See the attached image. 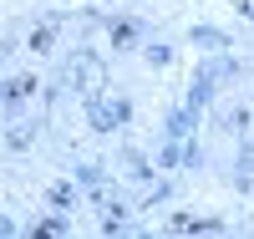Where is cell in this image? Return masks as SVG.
<instances>
[{
  "mask_svg": "<svg viewBox=\"0 0 254 239\" xmlns=\"http://www.w3.org/2000/svg\"><path fill=\"white\" fill-rule=\"evenodd\" d=\"M71 77H76V86H81V92H87L92 102H97L102 92H107V67H102L97 56H87V51L76 56V67H71Z\"/></svg>",
  "mask_w": 254,
  "mask_h": 239,
  "instance_id": "cell-1",
  "label": "cell"
},
{
  "mask_svg": "<svg viewBox=\"0 0 254 239\" xmlns=\"http://www.w3.org/2000/svg\"><path fill=\"white\" fill-rule=\"evenodd\" d=\"M132 36H137V20H112V41L117 46H132Z\"/></svg>",
  "mask_w": 254,
  "mask_h": 239,
  "instance_id": "cell-2",
  "label": "cell"
},
{
  "mask_svg": "<svg viewBox=\"0 0 254 239\" xmlns=\"http://www.w3.org/2000/svg\"><path fill=\"white\" fill-rule=\"evenodd\" d=\"M51 41H56V26H36L31 31V51H51Z\"/></svg>",
  "mask_w": 254,
  "mask_h": 239,
  "instance_id": "cell-3",
  "label": "cell"
},
{
  "mask_svg": "<svg viewBox=\"0 0 254 239\" xmlns=\"http://www.w3.org/2000/svg\"><path fill=\"white\" fill-rule=\"evenodd\" d=\"M71 199H76V193H71V183H51V204H56V209H66Z\"/></svg>",
  "mask_w": 254,
  "mask_h": 239,
  "instance_id": "cell-4",
  "label": "cell"
},
{
  "mask_svg": "<svg viewBox=\"0 0 254 239\" xmlns=\"http://www.w3.org/2000/svg\"><path fill=\"white\" fill-rule=\"evenodd\" d=\"M31 92H36V77H20V81L10 86V92H5V97H31Z\"/></svg>",
  "mask_w": 254,
  "mask_h": 239,
  "instance_id": "cell-5",
  "label": "cell"
}]
</instances>
